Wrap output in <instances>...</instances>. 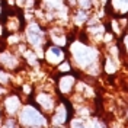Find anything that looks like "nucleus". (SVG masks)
Instances as JSON below:
<instances>
[{
    "label": "nucleus",
    "instance_id": "obj_3",
    "mask_svg": "<svg viewBox=\"0 0 128 128\" xmlns=\"http://www.w3.org/2000/svg\"><path fill=\"white\" fill-rule=\"evenodd\" d=\"M6 106H8L9 112H15L16 109H18V106H19V100H18V98H9L8 100H6Z\"/></svg>",
    "mask_w": 128,
    "mask_h": 128
},
{
    "label": "nucleus",
    "instance_id": "obj_5",
    "mask_svg": "<svg viewBox=\"0 0 128 128\" xmlns=\"http://www.w3.org/2000/svg\"><path fill=\"white\" fill-rule=\"evenodd\" d=\"M72 82H73L72 77H67V79H64V80H63V84H61V89L67 92V90L70 89V86H72Z\"/></svg>",
    "mask_w": 128,
    "mask_h": 128
},
{
    "label": "nucleus",
    "instance_id": "obj_1",
    "mask_svg": "<svg viewBox=\"0 0 128 128\" xmlns=\"http://www.w3.org/2000/svg\"><path fill=\"white\" fill-rule=\"evenodd\" d=\"M22 121L28 125H41L44 122V118L41 116L38 112L32 108H26L22 112Z\"/></svg>",
    "mask_w": 128,
    "mask_h": 128
},
{
    "label": "nucleus",
    "instance_id": "obj_8",
    "mask_svg": "<svg viewBox=\"0 0 128 128\" xmlns=\"http://www.w3.org/2000/svg\"><path fill=\"white\" fill-rule=\"evenodd\" d=\"M61 70H68V64H63L61 66Z\"/></svg>",
    "mask_w": 128,
    "mask_h": 128
},
{
    "label": "nucleus",
    "instance_id": "obj_2",
    "mask_svg": "<svg viewBox=\"0 0 128 128\" xmlns=\"http://www.w3.org/2000/svg\"><path fill=\"white\" fill-rule=\"evenodd\" d=\"M28 36H29V41L32 44H38L41 41V32L36 26H31L29 31H28Z\"/></svg>",
    "mask_w": 128,
    "mask_h": 128
},
{
    "label": "nucleus",
    "instance_id": "obj_6",
    "mask_svg": "<svg viewBox=\"0 0 128 128\" xmlns=\"http://www.w3.org/2000/svg\"><path fill=\"white\" fill-rule=\"evenodd\" d=\"M73 128H84V127H83L82 122H74V124H73Z\"/></svg>",
    "mask_w": 128,
    "mask_h": 128
},
{
    "label": "nucleus",
    "instance_id": "obj_7",
    "mask_svg": "<svg viewBox=\"0 0 128 128\" xmlns=\"http://www.w3.org/2000/svg\"><path fill=\"white\" fill-rule=\"evenodd\" d=\"M0 80H2V82H6V80H8V77H6L4 74H2V73H0Z\"/></svg>",
    "mask_w": 128,
    "mask_h": 128
},
{
    "label": "nucleus",
    "instance_id": "obj_4",
    "mask_svg": "<svg viewBox=\"0 0 128 128\" xmlns=\"http://www.w3.org/2000/svg\"><path fill=\"white\" fill-rule=\"evenodd\" d=\"M38 100L44 105V108H47V109H50V108H51V99H48L47 96H44V95L40 96V99H38Z\"/></svg>",
    "mask_w": 128,
    "mask_h": 128
}]
</instances>
